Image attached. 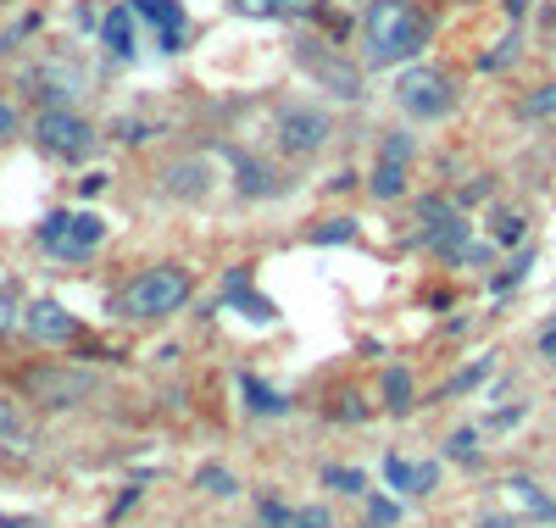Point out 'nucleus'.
I'll return each instance as SVG.
<instances>
[{"label":"nucleus","mask_w":556,"mask_h":528,"mask_svg":"<svg viewBox=\"0 0 556 528\" xmlns=\"http://www.w3.org/2000/svg\"><path fill=\"white\" fill-rule=\"evenodd\" d=\"M101 234H106V223L96 212H56V217H45V228H39L45 251H56V256H89L101 246Z\"/></svg>","instance_id":"nucleus-3"},{"label":"nucleus","mask_w":556,"mask_h":528,"mask_svg":"<svg viewBox=\"0 0 556 528\" xmlns=\"http://www.w3.org/2000/svg\"><path fill=\"white\" fill-rule=\"evenodd\" d=\"M540 351H545V356L556 362V328H545V340H540Z\"/></svg>","instance_id":"nucleus-25"},{"label":"nucleus","mask_w":556,"mask_h":528,"mask_svg":"<svg viewBox=\"0 0 556 528\" xmlns=\"http://www.w3.org/2000/svg\"><path fill=\"white\" fill-rule=\"evenodd\" d=\"M384 478H390L401 495H429L440 473H434V467H412L406 456H384Z\"/></svg>","instance_id":"nucleus-10"},{"label":"nucleus","mask_w":556,"mask_h":528,"mask_svg":"<svg viewBox=\"0 0 556 528\" xmlns=\"http://www.w3.org/2000/svg\"><path fill=\"white\" fill-rule=\"evenodd\" d=\"M367 506H374V523H395V517H401V512H395V501H379V495L367 501Z\"/></svg>","instance_id":"nucleus-24"},{"label":"nucleus","mask_w":556,"mask_h":528,"mask_svg":"<svg viewBox=\"0 0 556 528\" xmlns=\"http://www.w3.org/2000/svg\"><path fill=\"white\" fill-rule=\"evenodd\" d=\"M23 328L34 334V340H73V334H78L73 312H62L56 301H34V306L23 312Z\"/></svg>","instance_id":"nucleus-7"},{"label":"nucleus","mask_w":556,"mask_h":528,"mask_svg":"<svg viewBox=\"0 0 556 528\" xmlns=\"http://www.w3.org/2000/svg\"><path fill=\"white\" fill-rule=\"evenodd\" d=\"M251 12H273V17H301V12H312L317 0H245Z\"/></svg>","instance_id":"nucleus-15"},{"label":"nucleus","mask_w":556,"mask_h":528,"mask_svg":"<svg viewBox=\"0 0 556 528\" xmlns=\"http://www.w3.org/2000/svg\"><path fill=\"white\" fill-rule=\"evenodd\" d=\"M128 28H134V7H128V12H117V17L106 23V39L117 45V56H134V34H128Z\"/></svg>","instance_id":"nucleus-14"},{"label":"nucleus","mask_w":556,"mask_h":528,"mask_svg":"<svg viewBox=\"0 0 556 528\" xmlns=\"http://www.w3.org/2000/svg\"><path fill=\"white\" fill-rule=\"evenodd\" d=\"M245 395H251V406H256V412H285V406H290L285 395H273V390H262L256 378H245Z\"/></svg>","instance_id":"nucleus-16"},{"label":"nucleus","mask_w":556,"mask_h":528,"mask_svg":"<svg viewBox=\"0 0 556 528\" xmlns=\"http://www.w3.org/2000/svg\"><path fill=\"white\" fill-rule=\"evenodd\" d=\"M278 528H329V512L323 506H306V512H285V523Z\"/></svg>","instance_id":"nucleus-17"},{"label":"nucleus","mask_w":556,"mask_h":528,"mask_svg":"<svg viewBox=\"0 0 556 528\" xmlns=\"http://www.w3.org/2000/svg\"><path fill=\"white\" fill-rule=\"evenodd\" d=\"M17 323H23V312H17V301H12L7 290H0V334H12Z\"/></svg>","instance_id":"nucleus-20"},{"label":"nucleus","mask_w":556,"mask_h":528,"mask_svg":"<svg viewBox=\"0 0 556 528\" xmlns=\"http://www.w3.org/2000/svg\"><path fill=\"white\" fill-rule=\"evenodd\" d=\"M201 485H206L212 495H235V478H228L223 467H201Z\"/></svg>","instance_id":"nucleus-19"},{"label":"nucleus","mask_w":556,"mask_h":528,"mask_svg":"<svg viewBox=\"0 0 556 528\" xmlns=\"http://www.w3.org/2000/svg\"><path fill=\"white\" fill-rule=\"evenodd\" d=\"M0 528H28V523H17V517H0Z\"/></svg>","instance_id":"nucleus-27"},{"label":"nucleus","mask_w":556,"mask_h":528,"mask_svg":"<svg viewBox=\"0 0 556 528\" xmlns=\"http://www.w3.org/2000/svg\"><path fill=\"white\" fill-rule=\"evenodd\" d=\"M406 162H412V134H390L379 146V162H374V196H401L406 189Z\"/></svg>","instance_id":"nucleus-6"},{"label":"nucleus","mask_w":556,"mask_h":528,"mask_svg":"<svg viewBox=\"0 0 556 528\" xmlns=\"http://www.w3.org/2000/svg\"><path fill=\"white\" fill-rule=\"evenodd\" d=\"M134 17H146V23H162V45L167 51H178V34H184V17L173 0H134Z\"/></svg>","instance_id":"nucleus-11"},{"label":"nucleus","mask_w":556,"mask_h":528,"mask_svg":"<svg viewBox=\"0 0 556 528\" xmlns=\"http://www.w3.org/2000/svg\"><path fill=\"white\" fill-rule=\"evenodd\" d=\"M424 39H429V23L412 0H374L362 17V56L374 67H395V62L417 56Z\"/></svg>","instance_id":"nucleus-1"},{"label":"nucleus","mask_w":556,"mask_h":528,"mask_svg":"<svg viewBox=\"0 0 556 528\" xmlns=\"http://www.w3.org/2000/svg\"><path fill=\"white\" fill-rule=\"evenodd\" d=\"M89 390H96V378H89V373H39V378H34V395L51 401V406H73V401H84Z\"/></svg>","instance_id":"nucleus-8"},{"label":"nucleus","mask_w":556,"mask_h":528,"mask_svg":"<svg viewBox=\"0 0 556 528\" xmlns=\"http://www.w3.org/2000/svg\"><path fill=\"white\" fill-rule=\"evenodd\" d=\"M479 528H513V523H506V517H490V523H479Z\"/></svg>","instance_id":"nucleus-26"},{"label":"nucleus","mask_w":556,"mask_h":528,"mask_svg":"<svg viewBox=\"0 0 556 528\" xmlns=\"http://www.w3.org/2000/svg\"><path fill=\"white\" fill-rule=\"evenodd\" d=\"M384 390H390V406H406V401H412V378L395 367V373L384 378Z\"/></svg>","instance_id":"nucleus-18"},{"label":"nucleus","mask_w":556,"mask_h":528,"mask_svg":"<svg viewBox=\"0 0 556 528\" xmlns=\"http://www.w3.org/2000/svg\"><path fill=\"white\" fill-rule=\"evenodd\" d=\"M278 128H285V146L306 156V151L323 146V134H329V117H323V112H285V117H278Z\"/></svg>","instance_id":"nucleus-9"},{"label":"nucleus","mask_w":556,"mask_h":528,"mask_svg":"<svg viewBox=\"0 0 556 528\" xmlns=\"http://www.w3.org/2000/svg\"><path fill=\"white\" fill-rule=\"evenodd\" d=\"M34 134H39V146L51 151V156H84L89 151V123L84 117H73V112H45L39 123H34Z\"/></svg>","instance_id":"nucleus-5"},{"label":"nucleus","mask_w":556,"mask_h":528,"mask_svg":"<svg viewBox=\"0 0 556 528\" xmlns=\"http://www.w3.org/2000/svg\"><path fill=\"white\" fill-rule=\"evenodd\" d=\"M323 478H329L334 490H362V473H351V467H329Z\"/></svg>","instance_id":"nucleus-21"},{"label":"nucleus","mask_w":556,"mask_h":528,"mask_svg":"<svg viewBox=\"0 0 556 528\" xmlns=\"http://www.w3.org/2000/svg\"><path fill=\"white\" fill-rule=\"evenodd\" d=\"M506 501H513L518 512H534V517H551V512H556V501H545L529 478H513V485H506Z\"/></svg>","instance_id":"nucleus-12"},{"label":"nucleus","mask_w":556,"mask_h":528,"mask_svg":"<svg viewBox=\"0 0 556 528\" xmlns=\"http://www.w3.org/2000/svg\"><path fill=\"white\" fill-rule=\"evenodd\" d=\"M473 428H462V435H451V456H462V462H473Z\"/></svg>","instance_id":"nucleus-22"},{"label":"nucleus","mask_w":556,"mask_h":528,"mask_svg":"<svg viewBox=\"0 0 556 528\" xmlns=\"http://www.w3.org/2000/svg\"><path fill=\"white\" fill-rule=\"evenodd\" d=\"M206 162H184V167H173V178H167V189H173V196H195V189H201V196H206Z\"/></svg>","instance_id":"nucleus-13"},{"label":"nucleus","mask_w":556,"mask_h":528,"mask_svg":"<svg viewBox=\"0 0 556 528\" xmlns=\"http://www.w3.org/2000/svg\"><path fill=\"white\" fill-rule=\"evenodd\" d=\"M190 301V273L184 267H146L139 278H128V290L117 296V312L123 317H167Z\"/></svg>","instance_id":"nucleus-2"},{"label":"nucleus","mask_w":556,"mask_h":528,"mask_svg":"<svg viewBox=\"0 0 556 528\" xmlns=\"http://www.w3.org/2000/svg\"><path fill=\"white\" fill-rule=\"evenodd\" d=\"M529 112H556V84H545L534 101H529Z\"/></svg>","instance_id":"nucleus-23"},{"label":"nucleus","mask_w":556,"mask_h":528,"mask_svg":"<svg viewBox=\"0 0 556 528\" xmlns=\"http://www.w3.org/2000/svg\"><path fill=\"white\" fill-rule=\"evenodd\" d=\"M395 101H401L412 117H445V112H451V84H445L434 67H412V73H401V84H395Z\"/></svg>","instance_id":"nucleus-4"}]
</instances>
